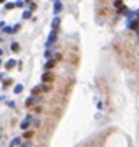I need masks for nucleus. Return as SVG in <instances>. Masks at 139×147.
<instances>
[{"mask_svg":"<svg viewBox=\"0 0 139 147\" xmlns=\"http://www.w3.org/2000/svg\"><path fill=\"white\" fill-rule=\"evenodd\" d=\"M56 37H58V32H55V30H51V33L48 35V40H46V49H49L53 46V44L56 42Z\"/></svg>","mask_w":139,"mask_h":147,"instance_id":"nucleus-1","label":"nucleus"},{"mask_svg":"<svg viewBox=\"0 0 139 147\" xmlns=\"http://www.w3.org/2000/svg\"><path fill=\"white\" fill-rule=\"evenodd\" d=\"M127 28L137 32V30H139V21H137V19H129V21H127Z\"/></svg>","mask_w":139,"mask_h":147,"instance_id":"nucleus-2","label":"nucleus"},{"mask_svg":"<svg viewBox=\"0 0 139 147\" xmlns=\"http://www.w3.org/2000/svg\"><path fill=\"white\" fill-rule=\"evenodd\" d=\"M53 74L51 72H44L42 74V84H49V82H53Z\"/></svg>","mask_w":139,"mask_h":147,"instance_id":"nucleus-3","label":"nucleus"},{"mask_svg":"<svg viewBox=\"0 0 139 147\" xmlns=\"http://www.w3.org/2000/svg\"><path fill=\"white\" fill-rule=\"evenodd\" d=\"M58 26H60V16H55L51 21V30H55V32H58Z\"/></svg>","mask_w":139,"mask_h":147,"instance_id":"nucleus-4","label":"nucleus"},{"mask_svg":"<svg viewBox=\"0 0 139 147\" xmlns=\"http://www.w3.org/2000/svg\"><path fill=\"white\" fill-rule=\"evenodd\" d=\"M62 9H64V5H62V2L60 0H56L55 2V5H53V11H55V16H58L62 12Z\"/></svg>","mask_w":139,"mask_h":147,"instance_id":"nucleus-5","label":"nucleus"},{"mask_svg":"<svg viewBox=\"0 0 139 147\" xmlns=\"http://www.w3.org/2000/svg\"><path fill=\"white\" fill-rule=\"evenodd\" d=\"M55 65H56L55 60H48L46 63H44V70H46V72H49L51 68H55Z\"/></svg>","mask_w":139,"mask_h":147,"instance_id":"nucleus-6","label":"nucleus"},{"mask_svg":"<svg viewBox=\"0 0 139 147\" xmlns=\"http://www.w3.org/2000/svg\"><path fill=\"white\" fill-rule=\"evenodd\" d=\"M30 123H32V116H28V117H26V119H25V121H23V123H21V124H20V128H21V130H28V126H30Z\"/></svg>","mask_w":139,"mask_h":147,"instance_id":"nucleus-7","label":"nucleus"},{"mask_svg":"<svg viewBox=\"0 0 139 147\" xmlns=\"http://www.w3.org/2000/svg\"><path fill=\"white\" fill-rule=\"evenodd\" d=\"M4 67H5V70H12L14 67H18V63H16V60H7Z\"/></svg>","mask_w":139,"mask_h":147,"instance_id":"nucleus-8","label":"nucleus"},{"mask_svg":"<svg viewBox=\"0 0 139 147\" xmlns=\"http://www.w3.org/2000/svg\"><path fill=\"white\" fill-rule=\"evenodd\" d=\"M2 32H4V33H7V35H12V33H16V32H14V26H7V25L4 26V30H2Z\"/></svg>","mask_w":139,"mask_h":147,"instance_id":"nucleus-9","label":"nucleus"},{"mask_svg":"<svg viewBox=\"0 0 139 147\" xmlns=\"http://www.w3.org/2000/svg\"><path fill=\"white\" fill-rule=\"evenodd\" d=\"M11 51H12V53H20V44H18V42H12V44H11Z\"/></svg>","mask_w":139,"mask_h":147,"instance_id":"nucleus-10","label":"nucleus"},{"mask_svg":"<svg viewBox=\"0 0 139 147\" xmlns=\"http://www.w3.org/2000/svg\"><path fill=\"white\" fill-rule=\"evenodd\" d=\"M39 93H42V89H41V86H35V88H32V96H37Z\"/></svg>","mask_w":139,"mask_h":147,"instance_id":"nucleus-11","label":"nucleus"},{"mask_svg":"<svg viewBox=\"0 0 139 147\" xmlns=\"http://www.w3.org/2000/svg\"><path fill=\"white\" fill-rule=\"evenodd\" d=\"M44 58H46V61H48V60H53V53H51V49H46V53H44Z\"/></svg>","mask_w":139,"mask_h":147,"instance_id":"nucleus-12","label":"nucleus"},{"mask_svg":"<svg viewBox=\"0 0 139 147\" xmlns=\"http://www.w3.org/2000/svg\"><path fill=\"white\" fill-rule=\"evenodd\" d=\"M11 84H12V79H5V81L2 82V88H4V89H7V88L11 86Z\"/></svg>","mask_w":139,"mask_h":147,"instance_id":"nucleus-13","label":"nucleus"},{"mask_svg":"<svg viewBox=\"0 0 139 147\" xmlns=\"http://www.w3.org/2000/svg\"><path fill=\"white\" fill-rule=\"evenodd\" d=\"M21 91H23V84H16V86H14V93H16V95H20Z\"/></svg>","mask_w":139,"mask_h":147,"instance_id":"nucleus-14","label":"nucleus"},{"mask_svg":"<svg viewBox=\"0 0 139 147\" xmlns=\"http://www.w3.org/2000/svg\"><path fill=\"white\" fill-rule=\"evenodd\" d=\"M41 89H42V93L49 91V89H51V84H41Z\"/></svg>","mask_w":139,"mask_h":147,"instance_id":"nucleus-15","label":"nucleus"},{"mask_svg":"<svg viewBox=\"0 0 139 147\" xmlns=\"http://www.w3.org/2000/svg\"><path fill=\"white\" fill-rule=\"evenodd\" d=\"M32 18V11H23V19H30Z\"/></svg>","mask_w":139,"mask_h":147,"instance_id":"nucleus-16","label":"nucleus"},{"mask_svg":"<svg viewBox=\"0 0 139 147\" xmlns=\"http://www.w3.org/2000/svg\"><path fill=\"white\" fill-rule=\"evenodd\" d=\"M14 7H16V5H14L12 2H7V4H5V11H12Z\"/></svg>","mask_w":139,"mask_h":147,"instance_id":"nucleus-17","label":"nucleus"},{"mask_svg":"<svg viewBox=\"0 0 139 147\" xmlns=\"http://www.w3.org/2000/svg\"><path fill=\"white\" fill-rule=\"evenodd\" d=\"M53 60H55V61H60V60H62V54H60V53H55V54H53Z\"/></svg>","mask_w":139,"mask_h":147,"instance_id":"nucleus-18","label":"nucleus"},{"mask_svg":"<svg viewBox=\"0 0 139 147\" xmlns=\"http://www.w3.org/2000/svg\"><path fill=\"white\" fill-rule=\"evenodd\" d=\"M14 5L16 7H25V2L23 0H18V2H14Z\"/></svg>","mask_w":139,"mask_h":147,"instance_id":"nucleus-19","label":"nucleus"},{"mask_svg":"<svg viewBox=\"0 0 139 147\" xmlns=\"http://www.w3.org/2000/svg\"><path fill=\"white\" fill-rule=\"evenodd\" d=\"M25 138H32V137H34V131H25Z\"/></svg>","mask_w":139,"mask_h":147,"instance_id":"nucleus-20","label":"nucleus"},{"mask_svg":"<svg viewBox=\"0 0 139 147\" xmlns=\"http://www.w3.org/2000/svg\"><path fill=\"white\" fill-rule=\"evenodd\" d=\"M35 9H37V4H35V2H32V4L28 5V11H35Z\"/></svg>","mask_w":139,"mask_h":147,"instance_id":"nucleus-21","label":"nucleus"},{"mask_svg":"<svg viewBox=\"0 0 139 147\" xmlns=\"http://www.w3.org/2000/svg\"><path fill=\"white\" fill-rule=\"evenodd\" d=\"M12 145H21V138H14L12 140Z\"/></svg>","mask_w":139,"mask_h":147,"instance_id":"nucleus-22","label":"nucleus"},{"mask_svg":"<svg viewBox=\"0 0 139 147\" xmlns=\"http://www.w3.org/2000/svg\"><path fill=\"white\" fill-rule=\"evenodd\" d=\"M20 30H21V25H20V23L14 25V32H20Z\"/></svg>","mask_w":139,"mask_h":147,"instance_id":"nucleus-23","label":"nucleus"},{"mask_svg":"<svg viewBox=\"0 0 139 147\" xmlns=\"http://www.w3.org/2000/svg\"><path fill=\"white\" fill-rule=\"evenodd\" d=\"M41 110H42L41 107H35V109H34V112H35V114H41Z\"/></svg>","mask_w":139,"mask_h":147,"instance_id":"nucleus-24","label":"nucleus"},{"mask_svg":"<svg viewBox=\"0 0 139 147\" xmlns=\"http://www.w3.org/2000/svg\"><path fill=\"white\" fill-rule=\"evenodd\" d=\"M136 19L139 21V9H137V11H136Z\"/></svg>","mask_w":139,"mask_h":147,"instance_id":"nucleus-25","label":"nucleus"},{"mask_svg":"<svg viewBox=\"0 0 139 147\" xmlns=\"http://www.w3.org/2000/svg\"><path fill=\"white\" fill-rule=\"evenodd\" d=\"M4 26H5V23H4V21H0V28H4Z\"/></svg>","mask_w":139,"mask_h":147,"instance_id":"nucleus-26","label":"nucleus"},{"mask_svg":"<svg viewBox=\"0 0 139 147\" xmlns=\"http://www.w3.org/2000/svg\"><path fill=\"white\" fill-rule=\"evenodd\" d=\"M23 2H25V4H28V5H30V4H32V0H23Z\"/></svg>","mask_w":139,"mask_h":147,"instance_id":"nucleus-27","label":"nucleus"},{"mask_svg":"<svg viewBox=\"0 0 139 147\" xmlns=\"http://www.w3.org/2000/svg\"><path fill=\"white\" fill-rule=\"evenodd\" d=\"M2 79H4V74H0V81H2Z\"/></svg>","mask_w":139,"mask_h":147,"instance_id":"nucleus-28","label":"nucleus"},{"mask_svg":"<svg viewBox=\"0 0 139 147\" xmlns=\"http://www.w3.org/2000/svg\"><path fill=\"white\" fill-rule=\"evenodd\" d=\"M0 4H5V0H0Z\"/></svg>","mask_w":139,"mask_h":147,"instance_id":"nucleus-29","label":"nucleus"},{"mask_svg":"<svg viewBox=\"0 0 139 147\" xmlns=\"http://www.w3.org/2000/svg\"><path fill=\"white\" fill-rule=\"evenodd\" d=\"M0 56H2V49H0Z\"/></svg>","mask_w":139,"mask_h":147,"instance_id":"nucleus-30","label":"nucleus"},{"mask_svg":"<svg viewBox=\"0 0 139 147\" xmlns=\"http://www.w3.org/2000/svg\"><path fill=\"white\" fill-rule=\"evenodd\" d=\"M0 65H2V60H0Z\"/></svg>","mask_w":139,"mask_h":147,"instance_id":"nucleus-31","label":"nucleus"},{"mask_svg":"<svg viewBox=\"0 0 139 147\" xmlns=\"http://www.w3.org/2000/svg\"><path fill=\"white\" fill-rule=\"evenodd\" d=\"M137 35H139V30H137Z\"/></svg>","mask_w":139,"mask_h":147,"instance_id":"nucleus-32","label":"nucleus"},{"mask_svg":"<svg viewBox=\"0 0 139 147\" xmlns=\"http://www.w3.org/2000/svg\"><path fill=\"white\" fill-rule=\"evenodd\" d=\"M55 2H56V0H55Z\"/></svg>","mask_w":139,"mask_h":147,"instance_id":"nucleus-33","label":"nucleus"}]
</instances>
